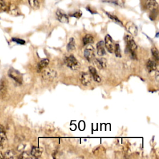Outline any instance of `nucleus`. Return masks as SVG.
<instances>
[{
  "mask_svg": "<svg viewBox=\"0 0 159 159\" xmlns=\"http://www.w3.org/2000/svg\"><path fill=\"white\" fill-rule=\"evenodd\" d=\"M125 42L127 44V47H128V51L131 53V56L134 58L135 57V51L137 49V45H136L133 37L129 35H126L124 37Z\"/></svg>",
  "mask_w": 159,
  "mask_h": 159,
  "instance_id": "obj_1",
  "label": "nucleus"
},
{
  "mask_svg": "<svg viewBox=\"0 0 159 159\" xmlns=\"http://www.w3.org/2000/svg\"><path fill=\"white\" fill-rule=\"evenodd\" d=\"M8 74H9V76H10L12 80H14L16 82H17V83H19L20 85L22 84V76L20 72L12 69L9 71Z\"/></svg>",
  "mask_w": 159,
  "mask_h": 159,
  "instance_id": "obj_4",
  "label": "nucleus"
},
{
  "mask_svg": "<svg viewBox=\"0 0 159 159\" xmlns=\"http://www.w3.org/2000/svg\"><path fill=\"white\" fill-rule=\"evenodd\" d=\"M157 63L156 61H153L150 59L147 62V69L149 72H152L157 70Z\"/></svg>",
  "mask_w": 159,
  "mask_h": 159,
  "instance_id": "obj_17",
  "label": "nucleus"
},
{
  "mask_svg": "<svg viewBox=\"0 0 159 159\" xmlns=\"http://www.w3.org/2000/svg\"><path fill=\"white\" fill-rule=\"evenodd\" d=\"M114 51L115 53V55L117 57H121V49L119 45L118 44H116L115 45V49Z\"/></svg>",
  "mask_w": 159,
  "mask_h": 159,
  "instance_id": "obj_24",
  "label": "nucleus"
},
{
  "mask_svg": "<svg viewBox=\"0 0 159 159\" xmlns=\"http://www.w3.org/2000/svg\"><path fill=\"white\" fill-rule=\"evenodd\" d=\"M49 63V60L47 58H44L40 61L37 65V72H40L44 70Z\"/></svg>",
  "mask_w": 159,
  "mask_h": 159,
  "instance_id": "obj_18",
  "label": "nucleus"
},
{
  "mask_svg": "<svg viewBox=\"0 0 159 159\" xmlns=\"http://www.w3.org/2000/svg\"><path fill=\"white\" fill-rule=\"evenodd\" d=\"M28 2L31 7L34 10H37L39 8L40 4L39 0H28Z\"/></svg>",
  "mask_w": 159,
  "mask_h": 159,
  "instance_id": "obj_22",
  "label": "nucleus"
},
{
  "mask_svg": "<svg viewBox=\"0 0 159 159\" xmlns=\"http://www.w3.org/2000/svg\"><path fill=\"white\" fill-rule=\"evenodd\" d=\"M83 42L84 45L92 44L94 42V38L91 34H87L84 37L83 39Z\"/></svg>",
  "mask_w": 159,
  "mask_h": 159,
  "instance_id": "obj_20",
  "label": "nucleus"
},
{
  "mask_svg": "<svg viewBox=\"0 0 159 159\" xmlns=\"http://www.w3.org/2000/svg\"><path fill=\"white\" fill-rule=\"evenodd\" d=\"M89 71H90V74L92 75V76L93 77V80L95 81H97V82H98V83L100 82L101 78H100V76L98 75V72L96 70V69H95L93 67H89Z\"/></svg>",
  "mask_w": 159,
  "mask_h": 159,
  "instance_id": "obj_13",
  "label": "nucleus"
},
{
  "mask_svg": "<svg viewBox=\"0 0 159 159\" xmlns=\"http://www.w3.org/2000/svg\"><path fill=\"white\" fill-rule=\"evenodd\" d=\"M81 15H82V12H81V11H76L75 12H74V14H72L70 15V16H72V17H75L76 18H80Z\"/></svg>",
  "mask_w": 159,
  "mask_h": 159,
  "instance_id": "obj_28",
  "label": "nucleus"
},
{
  "mask_svg": "<svg viewBox=\"0 0 159 159\" xmlns=\"http://www.w3.org/2000/svg\"><path fill=\"white\" fill-rule=\"evenodd\" d=\"M104 42H105V46L107 51L110 53L114 52L115 44H114V42H113L112 37L109 34L106 35Z\"/></svg>",
  "mask_w": 159,
  "mask_h": 159,
  "instance_id": "obj_6",
  "label": "nucleus"
},
{
  "mask_svg": "<svg viewBox=\"0 0 159 159\" xmlns=\"http://www.w3.org/2000/svg\"><path fill=\"white\" fill-rule=\"evenodd\" d=\"M97 53L99 56H103L106 54L105 49H104V42L101 40L99 41L97 44Z\"/></svg>",
  "mask_w": 159,
  "mask_h": 159,
  "instance_id": "obj_12",
  "label": "nucleus"
},
{
  "mask_svg": "<svg viewBox=\"0 0 159 159\" xmlns=\"http://www.w3.org/2000/svg\"><path fill=\"white\" fill-rule=\"evenodd\" d=\"M106 15H108V16L110 18V19L111 20H112L113 21H114L115 22H116V23H117V24H119L120 26H122V22L118 19V18L115 16V15H112L111 14H110V13H108V12H106Z\"/></svg>",
  "mask_w": 159,
  "mask_h": 159,
  "instance_id": "obj_23",
  "label": "nucleus"
},
{
  "mask_svg": "<svg viewBox=\"0 0 159 159\" xmlns=\"http://www.w3.org/2000/svg\"><path fill=\"white\" fill-rule=\"evenodd\" d=\"M4 158V156H3L2 153H1V152H0V158Z\"/></svg>",
  "mask_w": 159,
  "mask_h": 159,
  "instance_id": "obj_32",
  "label": "nucleus"
},
{
  "mask_svg": "<svg viewBox=\"0 0 159 159\" xmlns=\"http://www.w3.org/2000/svg\"><path fill=\"white\" fill-rule=\"evenodd\" d=\"M84 56L88 62L92 61L94 58V49L93 48L92 45H89L85 49L84 52Z\"/></svg>",
  "mask_w": 159,
  "mask_h": 159,
  "instance_id": "obj_5",
  "label": "nucleus"
},
{
  "mask_svg": "<svg viewBox=\"0 0 159 159\" xmlns=\"http://www.w3.org/2000/svg\"><path fill=\"white\" fill-rule=\"evenodd\" d=\"M19 158H30L31 157L28 152H24L21 154V156H19Z\"/></svg>",
  "mask_w": 159,
  "mask_h": 159,
  "instance_id": "obj_30",
  "label": "nucleus"
},
{
  "mask_svg": "<svg viewBox=\"0 0 159 159\" xmlns=\"http://www.w3.org/2000/svg\"><path fill=\"white\" fill-rule=\"evenodd\" d=\"M6 141V135L4 129L0 125V146H3Z\"/></svg>",
  "mask_w": 159,
  "mask_h": 159,
  "instance_id": "obj_15",
  "label": "nucleus"
},
{
  "mask_svg": "<svg viewBox=\"0 0 159 159\" xmlns=\"http://www.w3.org/2000/svg\"><path fill=\"white\" fill-rule=\"evenodd\" d=\"M81 81L84 86H88L92 82V76L87 72H83L81 75Z\"/></svg>",
  "mask_w": 159,
  "mask_h": 159,
  "instance_id": "obj_10",
  "label": "nucleus"
},
{
  "mask_svg": "<svg viewBox=\"0 0 159 159\" xmlns=\"http://www.w3.org/2000/svg\"><path fill=\"white\" fill-rule=\"evenodd\" d=\"M56 15L58 20L62 23H68L69 22V16H68L64 11L61 10H58L56 12Z\"/></svg>",
  "mask_w": 159,
  "mask_h": 159,
  "instance_id": "obj_7",
  "label": "nucleus"
},
{
  "mask_svg": "<svg viewBox=\"0 0 159 159\" xmlns=\"http://www.w3.org/2000/svg\"><path fill=\"white\" fill-rule=\"evenodd\" d=\"M12 40H13V41H15V42H16V43L19 44H20V45H23V44H24L26 43V42L24 41V40H22V39H20L13 38Z\"/></svg>",
  "mask_w": 159,
  "mask_h": 159,
  "instance_id": "obj_29",
  "label": "nucleus"
},
{
  "mask_svg": "<svg viewBox=\"0 0 159 159\" xmlns=\"http://www.w3.org/2000/svg\"><path fill=\"white\" fill-rule=\"evenodd\" d=\"M75 49V39L72 37L69 39V42L67 46V51L70 52V51H74V50Z\"/></svg>",
  "mask_w": 159,
  "mask_h": 159,
  "instance_id": "obj_21",
  "label": "nucleus"
},
{
  "mask_svg": "<svg viewBox=\"0 0 159 159\" xmlns=\"http://www.w3.org/2000/svg\"><path fill=\"white\" fill-rule=\"evenodd\" d=\"M8 11L10 14L12 16H17L20 15V11L18 8L15 5V4H11L10 6L8 7Z\"/></svg>",
  "mask_w": 159,
  "mask_h": 159,
  "instance_id": "obj_11",
  "label": "nucleus"
},
{
  "mask_svg": "<svg viewBox=\"0 0 159 159\" xmlns=\"http://www.w3.org/2000/svg\"><path fill=\"white\" fill-rule=\"evenodd\" d=\"M42 76L43 80L47 81H52L56 78L57 72L52 69H44L42 72Z\"/></svg>",
  "mask_w": 159,
  "mask_h": 159,
  "instance_id": "obj_3",
  "label": "nucleus"
},
{
  "mask_svg": "<svg viewBox=\"0 0 159 159\" xmlns=\"http://www.w3.org/2000/svg\"><path fill=\"white\" fill-rule=\"evenodd\" d=\"M0 10L3 11L8 10V6L6 5V3L4 2L3 0H0Z\"/></svg>",
  "mask_w": 159,
  "mask_h": 159,
  "instance_id": "obj_27",
  "label": "nucleus"
},
{
  "mask_svg": "<svg viewBox=\"0 0 159 159\" xmlns=\"http://www.w3.org/2000/svg\"><path fill=\"white\" fill-rule=\"evenodd\" d=\"M158 75H159V72L158 70L156 71V78L157 81H158Z\"/></svg>",
  "mask_w": 159,
  "mask_h": 159,
  "instance_id": "obj_31",
  "label": "nucleus"
},
{
  "mask_svg": "<svg viewBox=\"0 0 159 159\" xmlns=\"http://www.w3.org/2000/svg\"><path fill=\"white\" fill-rule=\"evenodd\" d=\"M146 8L151 11H155L158 10V3L156 0H146Z\"/></svg>",
  "mask_w": 159,
  "mask_h": 159,
  "instance_id": "obj_9",
  "label": "nucleus"
},
{
  "mask_svg": "<svg viewBox=\"0 0 159 159\" xmlns=\"http://www.w3.org/2000/svg\"><path fill=\"white\" fill-rule=\"evenodd\" d=\"M7 84L4 79H1L0 81V94L4 95L6 93Z\"/></svg>",
  "mask_w": 159,
  "mask_h": 159,
  "instance_id": "obj_19",
  "label": "nucleus"
},
{
  "mask_svg": "<svg viewBox=\"0 0 159 159\" xmlns=\"http://www.w3.org/2000/svg\"><path fill=\"white\" fill-rule=\"evenodd\" d=\"M4 158H14L15 157V153L13 152L11 150H9L6 153L4 154Z\"/></svg>",
  "mask_w": 159,
  "mask_h": 159,
  "instance_id": "obj_26",
  "label": "nucleus"
},
{
  "mask_svg": "<svg viewBox=\"0 0 159 159\" xmlns=\"http://www.w3.org/2000/svg\"><path fill=\"white\" fill-rule=\"evenodd\" d=\"M64 62L68 67L73 70H76L80 67V63L73 55L66 56L64 58Z\"/></svg>",
  "mask_w": 159,
  "mask_h": 159,
  "instance_id": "obj_2",
  "label": "nucleus"
},
{
  "mask_svg": "<svg viewBox=\"0 0 159 159\" xmlns=\"http://www.w3.org/2000/svg\"><path fill=\"white\" fill-rule=\"evenodd\" d=\"M126 29L128 31V33L133 35H137L138 33V29L133 22H128L126 25Z\"/></svg>",
  "mask_w": 159,
  "mask_h": 159,
  "instance_id": "obj_8",
  "label": "nucleus"
},
{
  "mask_svg": "<svg viewBox=\"0 0 159 159\" xmlns=\"http://www.w3.org/2000/svg\"><path fill=\"white\" fill-rule=\"evenodd\" d=\"M152 54L153 57V58H155V60L156 61H158L159 60V53L158 50L156 47H153L152 49Z\"/></svg>",
  "mask_w": 159,
  "mask_h": 159,
  "instance_id": "obj_25",
  "label": "nucleus"
},
{
  "mask_svg": "<svg viewBox=\"0 0 159 159\" xmlns=\"http://www.w3.org/2000/svg\"><path fill=\"white\" fill-rule=\"evenodd\" d=\"M42 149L38 147H33L32 148L31 154L35 158H39L42 155Z\"/></svg>",
  "mask_w": 159,
  "mask_h": 159,
  "instance_id": "obj_16",
  "label": "nucleus"
},
{
  "mask_svg": "<svg viewBox=\"0 0 159 159\" xmlns=\"http://www.w3.org/2000/svg\"><path fill=\"white\" fill-rule=\"evenodd\" d=\"M96 64L99 69H104L107 66V61L106 59L104 58H100L96 59Z\"/></svg>",
  "mask_w": 159,
  "mask_h": 159,
  "instance_id": "obj_14",
  "label": "nucleus"
}]
</instances>
